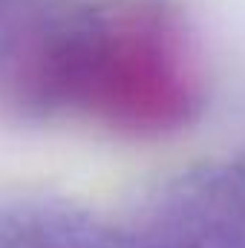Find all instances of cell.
Listing matches in <instances>:
<instances>
[{
	"mask_svg": "<svg viewBox=\"0 0 245 248\" xmlns=\"http://www.w3.org/2000/svg\"><path fill=\"white\" fill-rule=\"evenodd\" d=\"M15 98L127 136H165L196 119L202 66L168 0H63L38 12L6 55Z\"/></svg>",
	"mask_w": 245,
	"mask_h": 248,
	"instance_id": "cell-1",
	"label": "cell"
},
{
	"mask_svg": "<svg viewBox=\"0 0 245 248\" xmlns=\"http://www.w3.org/2000/svg\"><path fill=\"white\" fill-rule=\"evenodd\" d=\"M17 6H15V0H0V23L6 20V17H12V12H15Z\"/></svg>",
	"mask_w": 245,
	"mask_h": 248,
	"instance_id": "cell-2",
	"label": "cell"
}]
</instances>
